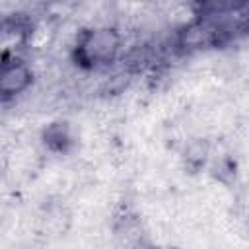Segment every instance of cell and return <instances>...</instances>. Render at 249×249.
Here are the masks:
<instances>
[{
	"label": "cell",
	"mask_w": 249,
	"mask_h": 249,
	"mask_svg": "<svg viewBox=\"0 0 249 249\" xmlns=\"http://www.w3.org/2000/svg\"><path fill=\"white\" fill-rule=\"evenodd\" d=\"M124 53V37L115 25H88L80 29L70 47V60L82 72L113 68Z\"/></svg>",
	"instance_id": "6da1fadb"
},
{
	"label": "cell",
	"mask_w": 249,
	"mask_h": 249,
	"mask_svg": "<svg viewBox=\"0 0 249 249\" xmlns=\"http://www.w3.org/2000/svg\"><path fill=\"white\" fill-rule=\"evenodd\" d=\"M35 70L23 54L0 58V103H10L31 89Z\"/></svg>",
	"instance_id": "7a4b0ae2"
},
{
	"label": "cell",
	"mask_w": 249,
	"mask_h": 249,
	"mask_svg": "<svg viewBox=\"0 0 249 249\" xmlns=\"http://www.w3.org/2000/svg\"><path fill=\"white\" fill-rule=\"evenodd\" d=\"M33 19L23 14L0 16V58L21 54L33 37Z\"/></svg>",
	"instance_id": "3957f363"
},
{
	"label": "cell",
	"mask_w": 249,
	"mask_h": 249,
	"mask_svg": "<svg viewBox=\"0 0 249 249\" xmlns=\"http://www.w3.org/2000/svg\"><path fill=\"white\" fill-rule=\"evenodd\" d=\"M249 0H191V16L196 19H230L245 16Z\"/></svg>",
	"instance_id": "277c9868"
},
{
	"label": "cell",
	"mask_w": 249,
	"mask_h": 249,
	"mask_svg": "<svg viewBox=\"0 0 249 249\" xmlns=\"http://www.w3.org/2000/svg\"><path fill=\"white\" fill-rule=\"evenodd\" d=\"M68 142H70V136H68V130H66L64 123H54V124H51L47 128V132H45V144L51 150L60 152V150L66 148Z\"/></svg>",
	"instance_id": "5b68a950"
}]
</instances>
